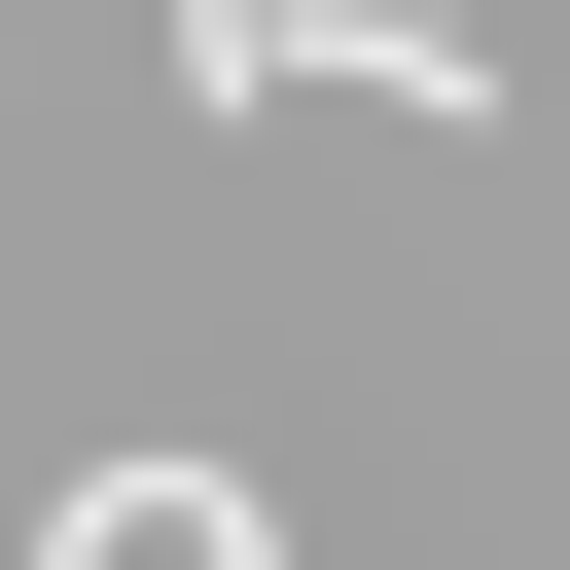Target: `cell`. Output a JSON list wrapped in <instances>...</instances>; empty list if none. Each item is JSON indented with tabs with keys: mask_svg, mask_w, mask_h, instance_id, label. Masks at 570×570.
<instances>
[{
	"mask_svg": "<svg viewBox=\"0 0 570 570\" xmlns=\"http://www.w3.org/2000/svg\"><path fill=\"white\" fill-rule=\"evenodd\" d=\"M285 36H356L392 107H499V71H463V0H178V71H214V107H285Z\"/></svg>",
	"mask_w": 570,
	"mask_h": 570,
	"instance_id": "cell-1",
	"label": "cell"
}]
</instances>
